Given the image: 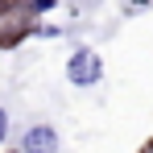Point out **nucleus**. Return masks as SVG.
Returning a JSON list of instances; mask_svg holds the SVG:
<instances>
[{"label":"nucleus","mask_w":153,"mask_h":153,"mask_svg":"<svg viewBox=\"0 0 153 153\" xmlns=\"http://www.w3.org/2000/svg\"><path fill=\"white\" fill-rule=\"evenodd\" d=\"M103 75V62L95 50H75L71 54V62H66V79L75 83V87H91V83H100Z\"/></svg>","instance_id":"f257e3e1"},{"label":"nucleus","mask_w":153,"mask_h":153,"mask_svg":"<svg viewBox=\"0 0 153 153\" xmlns=\"http://www.w3.org/2000/svg\"><path fill=\"white\" fill-rule=\"evenodd\" d=\"M141 153H153V141H149V145H145V149H141Z\"/></svg>","instance_id":"39448f33"},{"label":"nucleus","mask_w":153,"mask_h":153,"mask_svg":"<svg viewBox=\"0 0 153 153\" xmlns=\"http://www.w3.org/2000/svg\"><path fill=\"white\" fill-rule=\"evenodd\" d=\"M25 153H58V132L50 124H33L25 132Z\"/></svg>","instance_id":"f03ea898"},{"label":"nucleus","mask_w":153,"mask_h":153,"mask_svg":"<svg viewBox=\"0 0 153 153\" xmlns=\"http://www.w3.org/2000/svg\"><path fill=\"white\" fill-rule=\"evenodd\" d=\"M4 137H8V112L0 108V141H4Z\"/></svg>","instance_id":"20e7f679"},{"label":"nucleus","mask_w":153,"mask_h":153,"mask_svg":"<svg viewBox=\"0 0 153 153\" xmlns=\"http://www.w3.org/2000/svg\"><path fill=\"white\" fill-rule=\"evenodd\" d=\"M25 8H29V17H42V13H50V8H54V0H29Z\"/></svg>","instance_id":"7ed1b4c3"}]
</instances>
